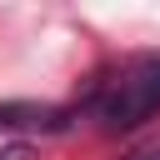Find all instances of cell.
<instances>
[{"label":"cell","instance_id":"6da1fadb","mask_svg":"<svg viewBox=\"0 0 160 160\" xmlns=\"http://www.w3.org/2000/svg\"><path fill=\"white\" fill-rule=\"evenodd\" d=\"M85 110L105 130H135L160 110V55H135L125 60L110 80H100L85 95Z\"/></svg>","mask_w":160,"mask_h":160},{"label":"cell","instance_id":"7a4b0ae2","mask_svg":"<svg viewBox=\"0 0 160 160\" xmlns=\"http://www.w3.org/2000/svg\"><path fill=\"white\" fill-rule=\"evenodd\" d=\"M0 125L5 130H35V135H55L70 125L65 105H30V100H5L0 105Z\"/></svg>","mask_w":160,"mask_h":160}]
</instances>
